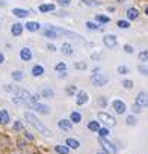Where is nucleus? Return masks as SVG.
Instances as JSON below:
<instances>
[{"label": "nucleus", "instance_id": "obj_47", "mask_svg": "<svg viewBox=\"0 0 148 154\" xmlns=\"http://www.w3.org/2000/svg\"><path fill=\"white\" fill-rule=\"evenodd\" d=\"M66 77V71H63V72H59L57 74V79H65Z\"/></svg>", "mask_w": 148, "mask_h": 154}, {"label": "nucleus", "instance_id": "obj_10", "mask_svg": "<svg viewBox=\"0 0 148 154\" xmlns=\"http://www.w3.org/2000/svg\"><path fill=\"white\" fill-rule=\"evenodd\" d=\"M88 100H89V95H88L86 91H79V92H77V97H76V104H77V106L86 104Z\"/></svg>", "mask_w": 148, "mask_h": 154}, {"label": "nucleus", "instance_id": "obj_33", "mask_svg": "<svg viewBox=\"0 0 148 154\" xmlns=\"http://www.w3.org/2000/svg\"><path fill=\"white\" fill-rule=\"evenodd\" d=\"M116 24H118V27H119V29H128V27H130V23H128V21H125V20H119Z\"/></svg>", "mask_w": 148, "mask_h": 154}, {"label": "nucleus", "instance_id": "obj_14", "mask_svg": "<svg viewBox=\"0 0 148 154\" xmlns=\"http://www.w3.org/2000/svg\"><path fill=\"white\" fill-rule=\"evenodd\" d=\"M12 14L15 17H18V18H26L29 15V11L27 9H21V8H14L12 9Z\"/></svg>", "mask_w": 148, "mask_h": 154}, {"label": "nucleus", "instance_id": "obj_48", "mask_svg": "<svg viewBox=\"0 0 148 154\" xmlns=\"http://www.w3.org/2000/svg\"><path fill=\"white\" fill-rule=\"evenodd\" d=\"M24 137H27V139H29V140H33V136H32V134H30V133H27V131H26V133H24Z\"/></svg>", "mask_w": 148, "mask_h": 154}, {"label": "nucleus", "instance_id": "obj_51", "mask_svg": "<svg viewBox=\"0 0 148 154\" xmlns=\"http://www.w3.org/2000/svg\"><path fill=\"white\" fill-rule=\"evenodd\" d=\"M107 9H109V12H113V11H115V8H113V6H109Z\"/></svg>", "mask_w": 148, "mask_h": 154}, {"label": "nucleus", "instance_id": "obj_50", "mask_svg": "<svg viewBox=\"0 0 148 154\" xmlns=\"http://www.w3.org/2000/svg\"><path fill=\"white\" fill-rule=\"evenodd\" d=\"M100 56H101V53H94V54H92V59H98Z\"/></svg>", "mask_w": 148, "mask_h": 154}, {"label": "nucleus", "instance_id": "obj_3", "mask_svg": "<svg viewBox=\"0 0 148 154\" xmlns=\"http://www.w3.org/2000/svg\"><path fill=\"white\" fill-rule=\"evenodd\" d=\"M98 143L101 145V148H103L104 152H107V154H116V146H115L112 142H109L107 139L98 137Z\"/></svg>", "mask_w": 148, "mask_h": 154}, {"label": "nucleus", "instance_id": "obj_13", "mask_svg": "<svg viewBox=\"0 0 148 154\" xmlns=\"http://www.w3.org/2000/svg\"><path fill=\"white\" fill-rule=\"evenodd\" d=\"M57 127L60 130H71L72 122H71V119H59L57 121Z\"/></svg>", "mask_w": 148, "mask_h": 154}, {"label": "nucleus", "instance_id": "obj_28", "mask_svg": "<svg viewBox=\"0 0 148 154\" xmlns=\"http://www.w3.org/2000/svg\"><path fill=\"white\" fill-rule=\"evenodd\" d=\"M74 68H76V69H86L88 68V63L86 62H82V60L74 62Z\"/></svg>", "mask_w": 148, "mask_h": 154}, {"label": "nucleus", "instance_id": "obj_32", "mask_svg": "<svg viewBox=\"0 0 148 154\" xmlns=\"http://www.w3.org/2000/svg\"><path fill=\"white\" fill-rule=\"evenodd\" d=\"M125 122H127L128 125H136V124H137V119H136V116H134V115H130V116H127Z\"/></svg>", "mask_w": 148, "mask_h": 154}, {"label": "nucleus", "instance_id": "obj_21", "mask_svg": "<svg viewBox=\"0 0 148 154\" xmlns=\"http://www.w3.org/2000/svg\"><path fill=\"white\" fill-rule=\"evenodd\" d=\"M44 36H47V38H51V39H54V38H57V32L53 29V27H47L45 30H44Z\"/></svg>", "mask_w": 148, "mask_h": 154}, {"label": "nucleus", "instance_id": "obj_25", "mask_svg": "<svg viewBox=\"0 0 148 154\" xmlns=\"http://www.w3.org/2000/svg\"><path fill=\"white\" fill-rule=\"evenodd\" d=\"M69 119H71V122L77 124V122H80V121H82V115H80L79 112H72V113L69 115Z\"/></svg>", "mask_w": 148, "mask_h": 154}, {"label": "nucleus", "instance_id": "obj_24", "mask_svg": "<svg viewBox=\"0 0 148 154\" xmlns=\"http://www.w3.org/2000/svg\"><path fill=\"white\" fill-rule=\"evenodd\" d=\"M88 128H89L91 131H97V133H98V130H100L101 127H100V122H97V121H89V122H88Z\"/></svg>", "mask_w": 148, "mask_h": 154}, {"label": "nucleus", "instance_id": "obj_6", "mask_svg": "<svg viewBox=\"0 0 148 154\" xmlns=\"http://www.w3.org/2000/svg\"><path fill=\"white\" fill-rule=\"evenodd\" d=\"M134 104H137V106H140V107H146V106H148V92H146V91H140V92L136 95Z\"/></svg>", "mask_w": 148, "mask_h": 154}, {"label": "nucleus", "instance_id": "obj_8", "mask_svg": "<svg viewBox=\"0 0 148 154\" xmlns=\"http://www.w3.org/2000/svg\"><path fill=\"white\" fill-rule=\"evenodd\" d=\"M30 109H33V110H38V112H39V113H42V115H48V113L51 112L50 106H47V104H42V103H33V104H30Z\"/></svg>", "mask_w": 148, "mask_h": 154}, {"label": "nucleus", "instance_id": "obj_4", "mask_svg": "<svg viewBox=\"0 0 148 154\" xmlns=\"http://www.w3.org/2000/svg\"><path fill=\"white\" fill-rule=\"evenodd\" d=\"M98 119H100V122H103V124L107 125V127H115V125H116L115 118L110 116V115L106 113V112H98Z\"/></svg>", "mask_w": 148, "mask_h": 154}, {"label": "nucleus", "instance_id": "obj_19", "mask_svg": "<svg viewBox=\"0 0 148 154\" xmlns=\"http://www.w3.org/2000/svg\"><path fill=\"white\" fill-rule=\"evenodd\" d=\"M39 27H41V24L36 23V21H27V23H26V29H27L29 32H36Z\"/></svg>", "mask_w": 148, "mask_h": 154}, {"label": "nucleus", "instance_id": "obj_2", "mask_svg": "<svg viewBox=\"0 0 148 154\" xmlns=\"http://www.w3.org/2000/svg\"><path fill=\"white\" fill-rule=\"evenodd\" d=\"M24 118H26V121H27L33 128H36L42 136H45V137H51V131H50V130H48V128H47V127H45V125H44V124H42V122H41V121H39L32 112H24Z\"/></svg>", "mask_w": 148, "mask_h": 154}, {"label": "nucleus", "instance_id": "obj_12", "mask_svg": "<svg viewBox=\"0 0 148 154\" xmlns=\"http://www.w3.org/2000/svg\"><path fill=\"white\" fill-rule=\"evenodd\" d=\"M9 121H11V116H9L8 110H6V109H0V124L6 125Z\"/></svg>", "mask_w": 148, "mask_h": 154}, {"label": "nucleus", "instance_id": "obj_37", "mask_svg": "<svg viewBox=\"0 0 148 154\" xmlns=\"http://www.w3.org/2000/svg\"><path fill=\"white\" fill-rule=\"evenodd\" d=\"M122 86H124L125 89H131V88H133V82L128 80V79H125V80H122Z\"/></svg>", "mask_w": 148, "mask_h": 154}, {"label": "nucleus", "instance_id": "obj_23", "mask_svg": "<svg viewBox=\"0 0 148 154\" xmlns=\"http://www.w3.org/2000/svg\"><path fill=\"white\" fill-rule=\"evenodd\" d=\"M41 97H44V98H53L54 97V91L50 89V88H44L42 92H41Z\"/></svg>", "mask_w": 148, "mask_h": 154}, {"label": "nucleus", "instance_id": "obj_26", "mask_svg": "<svg viewBox=\"0 0 148 154\" xmlns=\"http://www.w3.org/2000/svg\"><path fill=\"white\" fill-rule=\"evenodd\" d=\"M11 77H12L14 80H17V82L23 80V71H20V69H15V71H12V72H11Z\"/></svg>", "mask_w": 148, "mask_h": 154}, {"label": "nucleus", "instance_id": "obj_45", "mask_svg": "<svg viewBox=\"0 0 148 154\" xmlns=\"http://www.w3.org/2000/svg\"><path fill=\"white\" fill-rule=\"evenodd\" d=\"M133 112H134V113H140V112H142V107L137 106V104H133Z\"/></svg>", "mask_w": 148, "mask_h": 154}, {"label": "nucleus", "instance_id": "obj_42", "mask_svg": "<svg viewBox=\"0 0 148 154\" xmlns=\"http://www.w3.org/2000/svg\"><path fill=\"white\" fill-rule=\"evenodd\" d=\"M14 130L15 131H21L23 130V124L20 121H14Z\"/></svg>", "mask_w": 148, "mask_h": 154}, {"label": "nucleus", "instance_id": "obj_31", "mask_svg": "<svg viewBox=\"0 0 148 154\" xmlns=\"http://www.w3.org/2000/svg\"><path fill=\"white\" fill-rule=\"evenodd\" d=\"M54 69H56L57 72H63V71H66V65H65L63 62H57L56 66H54Z\"/></svg>", "mask_w": 148, "mask_h": 154}, {"label": "nucleus", "instance_id": "obj_41", "mask_svg": "<svg viewBox=\"0 0 148 154\" xmlns=\"http://www.w3.org/2000/svg\"><path fill=\"white\" fill-rule=\"evenodd\" d=\"M118 72H119V74H128V68H127L125 65H119V66H118Z\"/></svg>", "mask_w": 148, "mask_h": 154}, {"label": "nucleus", "instance_id": "obj_15", "mask_svg": "<svg viewBox=\"0 0 148 154\" xmlns=\"http://www.w3.org/2000/svg\"><path fill=\"white\" fill-rule=\"evenodd\" d=\"M21 32H23V24H20V23H14V24L11 26V33H12L14 36H20Z\"/></svg>", "mask_w": 148, "mask_h": 154}, {"label": "nucleus", "instance_id": "obj_36", "mask_svg": "<svg viewBox=\"0 0 148 154\" xmlns=\"http://www.w3.org/2000/svg\"><path fill=\"white\" fill-rule=\"evenodd\" d=\"M137 69H139V72H140V74H143V75H146V77H148V66H146V65H139V66H137Z\"/></svg>", "mask_w": 148, "mask_h": 154}, {"label": "nucleus", "instance_id": "obj_7", "mask_svg": "<svg viewBox=\"0 0 148 154\" xmlns=\"http://www.w3.org/2000/svg\"><path fill=\"white\" fill-rule=\"evenodd\" d=\"M112 107H113V110H115L118 115H124L125 110H127L125 103L121 101V100H113V101H112Z\"/></svg>", "mask_w": 148, "mask_h": 154}, {"label": "nucleus", "instance_id": "obj_43", "mask_svg": "<svg viewBox=\"0 0 148 154\" xmlns=\"http://www.w3.org/2000/svg\"><path fill=\"white\" fill-rule=\"evenodd\" d=\"M56 2H57L60 6H69V5H71V0H56Z\"/></svg>", "mask_w": 148, "mask_h": 154}, {"label": "nucleus", "instance_id": "obj_9", "mask_svg": "<svg viewBox=\"0 0 148 154\" xmlns=\"http://www.w3.org/2000/svg\"><path fill=\"white\" fill-rule=\"evenodd\" d=\"M103 42H104V45H106V47H109V48H113V47L118 44V39H116V36H115L113 33H109V35H104V38H103Z\"/></svg>", "mask_w": 148, "mask_h": 154}, {"label": "nucleus", "instance_id": "obj_30", "mask_svg": "<svg viewBox=\"0 0 148 154\" xmlns=\"http://www.w3.org/2000/svg\"><path fill=\"white\" fill-rule=\"evenodd\" d=\"M95 21H98V23H109L110 21V18L109 17H106V15H95Z\"/></svg>", "mask_w": 148, "mask_h": 154}, {"label": "nucleus", "instance_id": "obj_52", "mask_svg": "<svg viewBox=\"0 0 148 154\" xmlns=\"http://www.w3.org/2000/svg\"><path fill=\"white\" fill-rule=\"evenodd\" d=\"M97 154H107V152H104V151H98Z\"/></svg>", "mask_w": 148, "mask_h": 154}, {"label": "nucleus", "instance_id": "obj_46", "mask_svg": "<svg viewBox=\"0 0 148 154\" xmlns=\"http://www.w3.org/2000/svg\"><path fill=\"white\" fill-rule=\"evenodd\" d=\"M47 50H50V51H56V47H54V44H47Z\"/></svg>", "mask_w": 148, "mask_h": 154}, {"label": "nucleus", "instance_id": "obj_20", "mask_svg": "<svg viewBox=\"0 0 148 154\" xmlns=\"http://www.w3.org/2000/svg\"><path fill=\"white\" fill-rule=\"evenodd\" d=\"M44 74V66L42 65H35V66H32V75L33 77H39V75H42Z\"/></svg>", "mask_w": 148, "mask_h": 154}, {"label": "nucleus", "instance_id": "obj_18", "mask_svg": "<svg viewBox=\"0 0 148 154\" xmlns=\"http://www.w3.org/2000/svg\"><path fill=\"white\" fill-rule=\"evenodd\" d=\"M139 17V11L136 8H128L127 9V18L128 20H136Z\"/></svg>", "mask_w": 148, "mask_h": 154}, {"label": "nucleus", "instance_id": "obj_38", "mask_svg": "<svg viewBox=\"0 0 148 154\" xmlns=\"http://www.w3.org/2000/svg\"><path fill=\"white\" fill-rule=\"evenodd\" d=\"M98 134H100V137H107L109 136V128H100L98 130Z\"/></svg>", "mask_w": 148, "mask_h": 154}, {"label": "nucleus", "instance_id": "obj_39", "mask_svg": "<svg viewBox=\"0 0 148 154\" xmlns=\"http://www.w3.org/2000/svg\"><path fill=\"white\" fill-rule=\"evenodd\" d=\"M88 29H91V30H97V29H100L95 23H92V21H86V24H85Z\"/></svg>", "mask_w": 148, "mask_h": 154}, {"label": "nucleus", "instance_id": "obj_22", "mask_svg": "<svg viewBox=\"0 0 148 154\" xmlns=\"http://www.w3.org/2000/svg\"><path fill=\"white\" fill-rule=\"evenodd\" d=\"M54 151L57 154H68L69 152V148L66 145H54Z\"/></svg>", "mask_w": 148, "mask_h": 154}, {"label": "nucleus", "instance_id": "obj_35", "mask_svg": "<svg viewBox=\"0 0 148 154\" xmlns=\"http://www.w3.org/2000/svg\"><path fill=\"white\" fill-rule=\"evenodd\" d=\"M139 59H140L142 62H148V50L140 51V53H139Z\"/></svg>", "mask_w": 148, "mask_h": 154}, {"label": "nucleus", "instance_id": "obj_40", "mask_svg": "<svg viewBox=\"0 0 148 154\" xmlns=\"http://www.w3.org/2000/svg\"><path fill=\"white\" fill-rule=\"evenodd\" d=\"M97 103H98L100 107H106V106H107V100H106V97H100Z\"/></svg>", "mask_w": 148, "mask_h": 154}, {"label": "nucleus", "instance_id": "obj_29", "mask_svg": "<svg viewBox=\"0 0 148 154\" xmlns=\"http://www.w3.org/2000/svg\"><path fill=\"white\" fill-rule=\"evenodd\" d=\"M79 91H77V88L74 86V85H68L66 86V94L68 95H74V94H77Z\"/></svg>", "mask_w": 148, "mask_h": 154}, {"label": "nucleus", "instance_id": "obj_1", "mask_svg": "<svg viewBox=\"0 0 148 154\" xmlns=\"http://www.w3.org/2000/svg\"><path fill=\"white\" fill-rule=\"evenodd\" d=\"M3 89L9 94H12L14 97H20L23 100H26L27 103L33 104V103H39V95L38 94H32L30 91L21 88V86H12V85H5Z\"/></svg>", "mask_w": 148, "mask_h": 154}, {"label": "nucleus", "instance_id": "obj_54", "mask_svg": "<svg viewBox=\"0 0 148 154\" xmlns=\"http://www.w3.org/2000/svg\"><path fill=\"white\" fill-rule=\"evenodd\" d=\"M119 2H124V0H119Z\"/></svg>", "mask_w": 148, "mask_h": 154}, {"label": "nucleus", "instance_id": "obj_44", "mask_svg": "<svg viewBox=\"0 0 148 154\" xmlns=\"http://www.w3.org/2000/svg\"><path fill=\"white\" fill-rule=\"evenodd\" d=\"M124 51H125V53H128V54H131V53H133L134 50H133V47H131V45L125 44V45H124Z\"/></svg>", "mask_w": 148, "mask_h": 154}, {"label": "nucleus", "instance_id": "obj_27", "mask_svg": "<svg viewBox=\"0 0 148 154\" xmlns=\"http://www.w3.org/2000/svg\"><path fill=\"white\" fill-rule=\"evenodd\" d=\"M39 11H41V12H50V11H54V5H53V3L41 5V6H39Z\"/></svg>", "mask_w": 148, "mask_h": 154}, {"label": "nucleus", "instance_id": "obj_5", "mask_svg": "<svg viewBox=\"0 0 148 154\" xmlns=\"http://www.w3.org/2000/svg\"><path fill=\"white\" fill-rule=\"evenodd\" d=\"M91 82H92V85H94V86L100 88V86L107 85L109 79H107L106 75H103V74H92V77H91Z\"/></svg>", "mask_w": 148, "mask_h": 154}, {"label": "nucleus", "instance_id": "obj_53", "mask_svg": "<svg viewBox=\"0 0 148 154\" xmlns=\"http://www.w3.org/2000/svg\"><path fill=\"white\" fill-rule=\"evenodd\" d=\"M145 14H146V15H148V6H146V8H145Z\"/></svg>", "mask_w": 148, "mask_h": 154}, {"label": "nucleus", "instance_id": "obj_17", "mask_svg": "<svg viewBox=\"0 0 148 154\" xmlns=\"http://www.w3.org/2000/svg\"><path fill=\"white\" fill-rule=\"evenodd\" d=\"M66 146L71 148V149H77L80 146V142L77 139H74V137H68L66 139Z\"/></svg>", "mask_w": 148, "mask_h": 154}, {"label": "nucleus", "instance_id": "obj_11", "mask_svg": "<svg viewBox=\"0 0 148 154\" xmlns=\"http://www.w3.org/2000/svg\"><path fill=\"white\" fill-rule=\"evenodd\" d=\"M20 59L24 60V62H27V60L32 59V51H30L29 47H23V48L20 50Z\"/></svg>", "mask_w": 148, "mask_h": 154}, {"label": "nucleus", "instance_id": "obj_16", "mask_svg": "<svg viewBox=\"0 0 148 154\" xmlns=\"http://www.w3.org/2000/svg\"><path fill=\"white\" fill-rule=\"evenodd\" d=\"M60 51H62L63 54H66V56H71V54L74 53V48H72V45H71L69 42H63L62 47H60Z\"/></svg>", "mask_w": 148, "mask_h": 154}, {"label": "nucleus", "instance_id": "obj_49", "mask_svg": "<svg viewBox=\"0 0 148 154\" xmlns=\"http://www.w3.org/2000/svg\"><path fill=\"white\" fill-rule=\"evenodd\" d=\"M5 62V56H3V53H0V65H2Z\"/></svg>", "mask_w": 148, "mask_h": 154}, {"label": "nucleus", "instance_id": "obj_34", "mask_svg": "<svg viewBox=\"0 0 148 154\" xmlns=\"http://www.w3.org/2000/svg\"><path fill=\"white\" fill-rule=\"evenodd\" d=\"M82 2L85 5H88V6H100L101 5L100 2H97V0H82Z\"/></svg>", "mask_w": 148, "mask_h": 154}]
</instances>
